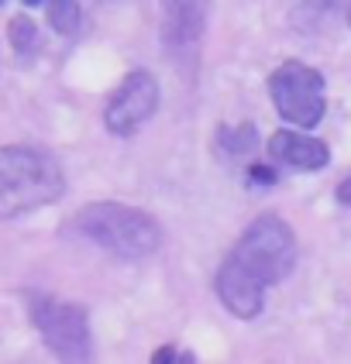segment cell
Instances as JSON below:
<instances>
[{"label": "cell", "mask_w": 351, "mask_h": 364, "mask_svg": "<svg viewBox=\"0 0 351 364\" xmlns=\"http://www.w3.org/2000/svg\"><path fill=\"white\" fill-rule=\"evenodd\" d=\"M296 268V237L286 220L262 213L217 272V296L238 320H255L266 306V289Z\"/></svg>", "instance_id": "cell-1"}, {"label": "cell", "mask_w": 351, "mask_h": 364, "mask_svg": "<svg viewBox=\"0 0 351 364\" xmlns=\"http://www.w3.org/2000/svg\"><path fill=\"white\" fill-rule=\"evenodd\" d=\"M268 155L276 162L293 165V168H303V172H317L330 162V151L324 141L310 138L303 131H276L268 138Z\"/></svg>", "instance_id": "cell-8"}, {"label": "cell", "mask_w": 351, "mask_h": 364, "mask_svg": "<svg viewBox=\"0 0 351 364\" xmlns=\"http://www.w3.org/2000/svg\"><path fill=\"white\" fill-rule=\"evenodd\" d=\"M337 200L345 203V206H351V176L341 182V186H337Z\"/></svg>", "instance_id": "cell-15"}, {"label": "cell", "mask_w": 351, "mask_h": 364, "mask_svg": "<svg viewBox=\"0 0 351 364\" xmlns=\"http://www.w3.org/2000/svg\"><path fill=\"white\" fill-rule=\"evenodd\" d=\"M35 326H38L45 347L66 364L90 361V316L86 309L66 299H35Z\"/></svg>", "instance_id": "cell-5"}, {"label": "cell", "mask_w": 351, "mask_h": 364, "mask_svg": "<svg viewBox=\"0 0 351 364\" xmlns=\"http://www.w3.org/2000/svg\"><path fill=\"white\" fill-rule=\"evenodd\" d=\"M176 358H179V354H176L172 347H159V350L152 354V361H155V364H162V361H176Z\"/></svg>", "instance_id": "cell-14"}, {"label": "cell", "mask_w": 351, "mask_h": 364, "mask_svg": "<svg viewBox=\"0 0 351 364\" xmlns=\"http://www.w3.org/2000/svg\"><path fill=\"white\" fill-rule=\"evenodd\" d=\"M248 179L258 182V186H272V182H276V172L266 168V165H251V168H248Z\"/></svg>", "instance_id": "cell-13"}, {"label": "cell", "mask_w": 351, "mask_h": 364, "mask_svg": "<svg viewBox=\"0 0 351 364\" xmlns=\"http://www.w3.org/2000/svg\"><path fill=\"white\" fill-rule=\"evenodd\" d=\"M217 141L227 155H248L258 141V134H255V124H238V127H221Z\"/></svg>", "instance_id": "cell-11"}, {"label": "cell", "mask_w": 351, "mask_h": 364, "mask_svg": "<svg viewBox=\"0 0 351 364\" xmlns=\"http://www.w3.org/2000/svg\"><path fill=\"white\" fill-rule=\"evenodd\" d=\"M345 4H351V0H307L303 11H307V14H317V18H324V14H334V11L345 7Z\"/></svg>", "instance_id": "cell-12"}, {"label": "cell", "mask_w": 351, "mask_h": 364, "mask_svg": "<svg viewBox=\"0 0 351 364\" xmlns=\"http://www.w3.org/2000/svg\"><path fill=\"white\" fill-rule=\"evenodd\" d=\"M268 93H272V103L279 110V117L289 121L293 127H317L324 121V110H328V100H324V76L317 69H310L303 62L289 59L283 62L272 76H268Z\"/></svg>", "instance_id": "cell-4"}, {"label": "cell", "mask_w": 351, "mask_h": 364, "mask_svg": "<svg viewBox=\"0 0 351 364\" xmlns=\"http://www.w3.org/2000/svg\"><path fill=\"white\" fill-rule=\"evenodd\" d=\"M162 7V41L172 52H186L204 38L210 0H159Z\"/></svg>", "instance_id": "cell-7"}, {"label": "cell", "mask_w": 351, "mask_h": 364, "mask_svg": "<svg viewBox=\"0 0 351 364\" xmlns=\"http://www.w3.org/2000/svg\"><path fill=\"white\" fill-rule=\"evenodd\" d=\"M7 35H11V45H14V52H18L21 59H31L35 52H38V24L28 18V14H18V18H11L7 24Z\"/></svg>", "instance_id": "cell-9"}, {"label": "cell", "mask_w": 351, "mask_h": 364, "mask_svg": "<svg viewBox=\"0 0 351 364\" xmlns=\"http://www.w3.org/2000/svg\"><path fill=\"white\" fill-rule=\"evenodd\" d=\"M76 230L83 237L103 247L107 255L138 262L162 247V227L145 210L124 206V203H90L76 213Z\"/></svg>", "instance_id": "cell-3"}, {"label": "cell", "mask_w": 351, "mask_h": 364, "mask_svg": "<svg viewBox=\"0 0 351 364\" xmlns=\"http://www.w3.org/2000/svg\"><path fill=\"white\" fill-rule=\"evenodd\" d=\"M66 193L59 162L35 144H0V217H21Z\"/></svg>", "instance_id": "cell-2"}, {"label": "cell", "mask_w": 351, "mask_h": 364, "mask_svg": "<svg viewBox=\"0 0 351 364\" xmlns=\"http://www.w3.org/2000/svg\"><path fill=\"white\" fill-rule=\"evenodd\" d=\"M159 110V80L152 73H131L124 76V82L114 90V97L107 100L103 110V124L110 134L117 138H131L135 131H142L152 121V114Z\"/></svg>", "instance_id": "cell-6"}, {"label": "cell", "mask_w": 351, "mask_h": 364, "mask_svg": "<svg viewBox=\"0 0 351 364\" xmlns=\"http://www.w3.org/2000/svg\"><path fill=\"white\" fill-rule=\"evenodd\" d=\"M348 24H351V4H348Z\"/></svg>", "instance_id": "cell-16"}, {"label": "cell", "mask_w": 351, "mask_h": 364, "mask_svg": "<svg viewBox=\"0 0 351 364\" xmlns=\"http://www.w3.org/2000/svg\"><path fill=\"white\" fill-rule=\"evenodd\" d=\"M48 4V24L59 35H76L80 28V0H45Z\"/></svg>", "instance_id": "cell-10"}]
</instances>
